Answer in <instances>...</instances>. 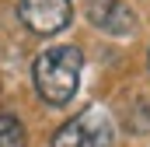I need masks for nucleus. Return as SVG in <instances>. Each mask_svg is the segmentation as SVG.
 Segmentation results:
<instances>
[{
  "label": "nucleus",
  "instance_id": "4",
  "mask_svg": "<svg viewBox=\"0 0 150 147\" xmlns=\"http://www.w3.org/2000/svg\"><path fill=\"white\" fill-rule=\"evenodd\" d=\"M87 21L108 35H133L136 32V14L122 0H84Z\"/></svg>",
  "mask_w": 150,
  "mask_h": 147
},
{
  "label": "nucleus",
  "instance_id": "1",
  "mask_svg": "<svg viewBox=\"0 0 150 147\" xmlns=\"http://www.w3.org/2000/svg\"><path fill=\"white\" fill-rule=\"evenodd\" d=\"M80 67H84V56L74 46H52V49H45L35 60V67H32L38 98L49 102V105H67L77 95Z\"/></svg>",
  "mask_w": 150,
  "mask_h": 147
},
{
  "label": "nucleus",
  "instance_id": "3",
  "mask_svg": "<svg viewBox=\"0 0 150 147\" xmlns=\"http://www.w3.org/2000/svg\"><path fill=\"white\" fill-rule=\"evenodd\" d=\"M18 14L35 35H56L74 21V4L70 0H21Z\"/></svg>",
  "mask_w": 150,
  "mask_h": 147
},
{
  "label": "nucleus",
  "instance_id": "2",
  "mask_svg": "<svg viewBox=\"0 0 150 147\" xmlns=\"http://www.w3.org/2000/svg\"><path fill=\"white\" fill-rule=\"evenodd\" d=\"M112 140H115V130H112L108 112L91 105L56 130L52 147H112Z\"/></svg>",
  "mask_w": 150,
  "mask_h": 147
},
{
  "label": "nucleus",
  "instance_id": "6",
  "mask_svg": "<svg viewBox=\"0 0 150 147\" xmlns=\"http://www.w3.org/2000/svg\"><path fill=\"white\" fill-rule=\"evenodd\" d=\"M147 63H150V53H147Z\"/></svg>",
  "mask_w": 150,
  "mask_h": 147
},
{
  "label": "nucleus",
  "instance_id": "5",
  "mask_svg": "<svg viewBox=\"0 0 150 147\" xmlns=\"http://www.w3.org/2000/svg\"><path fill=\"white\" fill-rule=\"evenodd\" d=\"M0 147H28V137H25V126L21 119L0 112Z\"/></svg>",
  "mask_w": 150,
  "mask_h": 147
}]
</instances>
